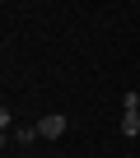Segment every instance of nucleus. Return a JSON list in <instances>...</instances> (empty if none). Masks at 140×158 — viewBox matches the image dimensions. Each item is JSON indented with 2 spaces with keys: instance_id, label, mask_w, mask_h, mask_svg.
I'll use <instances>...</instances> for the list:
<instances>
[{
  "instance_id": "obj_1",
  "label": "nucleus",
  "mask_w": 140,
  "mask_h": 158,
  "mask_svg": "<svg viewBox=\"0 0 140 158\" xmlns=\"http://www.w3.org/2000/svg\"><path fill=\"white\" fill-rule=\"evenodd\" d=\"M65 126H70V121H65L61 112H51V116H42V121H37V135H42V139H61V135H65Z\"/></svg>"
},
{
  "instance_id": "obj_2",
  "label": "nucleus",
  "mask_w": 140,
  "mask_h": 158,
  "mask_svg": "<svg viewBox=\"0 0 140 158\" xmlns=\"http://www.w3.org/2000/svg\"><path fill=\"white\" fill-rule=\"evenodd\" d=\"M14 139H19V144H33V139H37V126H24V130H14Z\"/></svg>"
}]
</instances>
